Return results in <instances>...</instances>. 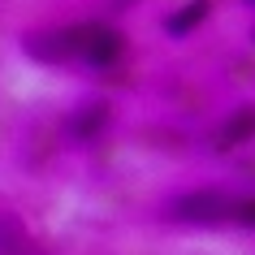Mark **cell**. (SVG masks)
<instances>
[{"instance_id": "8992f818", "label": "cell", "mask_w": 255, "mask_h": 255, "mask_svg": "<svg viewBox=\"0 0 255 255\" xmlns=\"http://www.w3.org/2000/svg\"><path fill=\"white\" fill-rule=\"evenodd\" d=\"M229 216H234L238 225L255 229V195H251V199H238V203H229Z\"/></svg>"}, {"instance_id": "3957f363", "label": "cell", "mask_w": 255, "mask_h": 255, "mask_svg": "<svg viewBox=\"0 0 255 255\" xmlns=\"http://www.w3.org/2000/svg\"><path fill=\"white\" fill-rule=\"evenodd\" d=\"M251 138H255V104H242L238 113L225 117L216 143H221V147H242V143H251Z\"/></svg>"}, {"instance_id": "6da1fadb", "label": "cell", "mask_w": 255, "mask_h": 255, "mask_svg": "<svg viewBox=\"0 0 255 255\" xmlns=\"http://www.w3.org/2000/svg\"><path fill=\"white\" fill-rule=\"evenodd\" d=\"M78 56L91 69H113L121 56H126V35L113 30V26H104V22H91V26H82Z\"/></svg>"}, {"instance_id": "5b68a950", "label": "cell", "mask_w": 255, "mask_h": 255, "mask_svg": "<svg viewBox=\"0 0 255 255\" xmlns=\"http://www.w3.org/2000/svg\"><path fill=\"white\" fill-rule=\"evenodd\" d=\"M104 126H108V104H82L78 117H69V134L78 143H91Z\"/></svg>"}, {"instance_id": "7a4b0ae2", "label": "cell", "mask_w": 255, "mask_h": 255, "mask_svg": "<svg viewBox=\"0 0 255 255\" xmlns=\"http://www.w3.org/2000/svg\"><path fill=\"white\" fill-rule=\"evenodd\" d=\"M182 221H221V216H229V203L216 195V190H208V195H186V199H177L173 208Z\"/></svg>"}, {"instance_id": "52a82bcc", "label": "cell", "mask_w": 255, "mask_h": 255, "mask_svg": "<svg viewBox=\"0 0 255 255\" xmlns=\"http://www.w3.org/2000/svg\"><path fill=\"white\" fill-rule=\"evenodd\" d=\"M247 4H251V9H255V0H247Z\"/></svg>"}, {"instance_id": "277c9868", "label": "cell", "mask_w": 255, "mask_h": 255, "mask_svg": "<svg viewBox=\"0 0 255 255\" xmlns=\"http://www.w3.org/2000/svg\"><path fill=\"white\" fill-rule=\"evenodd\" d=\"M208 13H212V0H186V9H177L173 17H164V30L173 39H186L199 22H208Z\"/></svg>"}]
</instances>
